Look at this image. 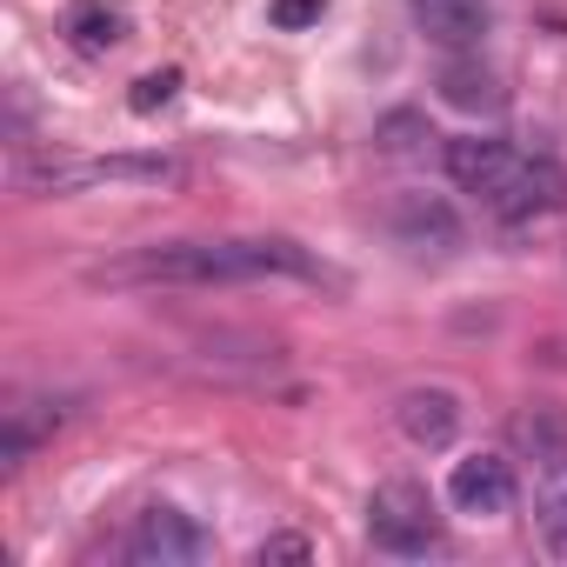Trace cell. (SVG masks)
I'll list each match as a JSON object with an SVG mask.
<instances>
[{
	"mask_svg": "<svg viewBox=\"0 0 567 567\" xmlns=\"http://www.w3.org/2000/svg\"><path fill=\"white\" fill-rule=\"evenodd\" d=\"M240 280H315V288H334V267L280 234H267V240H161V247H134L127 260L94 267V288H240Z\"/></svg>",
	"mask_w": 567,
	"mask_h": 567,
	"instance_id": "6da1fadb",
	"label": "cell"
},
{
	"mask_svg": "<svg viewBox=\"0 0 567 567\" xmlns=\"http://www.w3.org/2000/svg\"><path fill=\"white\" fill-rule=\"evenodd\" d=\"M187 161L174 154H101V161H14V187L28 194H87V187H181Z\"/></svg>",
	"mask_w": 567,
	"mask_h": 567,
	"instance_id": "7a4b0ae2",
	"label": "cell"
},
{
	"mask_svg": "<svg viewBox=\"0 0 567 567\" xmlns=\"http://www.w3.org/2000/svg\"><path fill=\"white\" fill-rule=\"evenodd\" d=\"M368 534H374L381 554H394V560H421V554L441 547V514H434L427 487H414V481H388V487H374V501H368Z\"/></svg>",
	"mask_w": 567,
	"mask_h": 567,
	"instance_id": "3957f363",
	"label": "cell"
},
{
	"mask_svg": "<svg viewBox=\"0 0 567 567\" xmlns=\"http://www.w3.org/2000/svg\"><path fill=\"white\" fill-rule=\"evenodd\" d=\"M127 560L134 567H200L207 560V534L181 507H147L127 527Z\"/></svg>",
	"mask_w": 567,
	"mask_h": 567,
	"instance_id": "277c9868",
	"label": "cell"
},
{
	"mask_svg": "<svg viewBox=\"0 0 567 567\" xmlns=\"http://www.w3.org/2000/svg\"><path fill=\"white\" fill-rule=\"evenodd\" d=\"M501 220H540V214H560L567 207V167L547 161V154H520L514 174L501 181V194L487 200Z\"/></svg>",
	"mask_w": 567,
	"mask_h": 567,
	"instance_id": "5b68a950",
	"label": "cell"
},
{
	"mask_svg": "<svg viewBox=\"0 0 567 567\" xmlns=\"http://www.w3.org/2000/svg\"><path fill=\"white\" fill-rule=\"evenodd\" d=\"M447 501H454V514H474V520L507 514L514 507V467H507V454H467V461H454Z\"/></svg>",
	"mask_w": 567,
	"mask_h": 567,
	"instance_id": "8992f818",
	"label": "cell"
},
{
	"mask_svg": "<svg viewBox=\"0 0 567 567\" xmlns=\"http://www.w3.org/2000/svg\"><path fill=\"white\" fill-rule=\"evenodd\" d=\"M388 234L414 254H454L461 247V214L441 194H401L388 207Z\"/></svg>",
	"mask_w": 567,
	"mask_h": 567,
	"instance_id": "52a82bcc",
	"label": "cell"
},
{
	"mask_svg": "<svg viewBox=\"0 0 567 567\" xmlns=\"http://www.w3.org/2000/svg\"><path fill=\"white\" fill-rule=\"evenodd\" d=\"M447 181L461 187V194H481V200H494L501 194V181L514 174V147L501 141V134H461V141H447Z\"/></svg>",
	"mask_w": 567,
	"mask_h": 567,
	"instance_id": "ba28073f",
	"label": "cell"
},
{
	"mask_svg": "<svg viewBox=\"0 0 567 567\" xmlns=\"http://www.w3.org/2000/svg\"><path fill=\"white\" fill-rule=\"evenodd\" d=\"M408 14H414V28H421L434 48H447V54H474V48L487 41V28H494V8H487V0H408Z\"/></svg>",
	"mask_w": 567,
	"mask_h": 567,
	"instance_id": "9c48e42d",
	"label": "cell"
},
{
	"mask_svg": "<svg viewBox=\"0 0 567 567\" xmlns=\"http://www.w3.org/2000/svg\"><path fill=\"white\" fill-rule=\"evenodd\" d=\"M394 427H401L414 447L441 454V447L461 434V401H454L447 388H408V394L394 401Z\"/></svg>",
	"mask_w": 567,
	"mask_h": 567,
	"instance_id": "30bf717a",
	"label": "cell"
},
{
	"mask_svg": "<svg viewBox=\"0 0 567 567\" xmlns=\"http://www.w3.org/2000/svg\"><path fill=\"white\" fill-rule=\"evenodd\" d=\"M61 421H68V408L48 401V394H21V401H8V408H0V467H21L41 441H54Z\"/></svg>",
	"mask_w": 567,
	"mask_h": 567,
	"instance_id": "8fae6325",
	"label": "cell"
},
{
	"mask_svg": "<svg viewBox=\"0 0 567 567\" xmlns=\"http://www.w3.org/2000/svg\"><path fill=\"white\" fill-rule=\"evenodd\" d=\"M434 87H441V101L461 107V114H501V107H507V87H501V74H494L481 54H454Z\"/></svg>",
	"mask_w": 567,
	"mask_h": 567,
	"instance_id": "7c38bea8",
	"label": "cell"
},
{
	"mask_svg": "<svg viewBox=\"0 0 567 567\" xmlns=\"http://www.w3.org/2000/svg\"><path fill=\"white\" fill-rule=\"evenodd\" d=\"M534 527H540L547 554L567 560V454H547V467L534 481Z\"/></svg>",
	"mask_w": 567,
	"mask_h": 567,
	"instance_id": "4fadbf2b",
	"label": "cell"
},
{
	"mask_svg": "<svg viewBox=\"0 0 567 567\" xmlns=\"http://www.w3.org/2000/svg\"><path fill=\"white\" fill-rule=\"evenodd\" d=\"M68 34H74L81 54H114V48L127 41V14H121V8H101V0H74Z\"/></svg>",
	"mask_w": 567,
	"mask_h": 567,
	"instance_id": "5bb4252c",
	"label": "cell"
},
{
	"mask_svg": "<svg viewBox=\"0 0 567 567\" xmlns=\"http://www.w3.org/2000/svg\"><path fill=\"white\" fill-rule=\"evenodd\" d=\"M427 141H434L427 114H388V121L374 127V147H381V154H394V161H414V154H427Z\"/></svg>",
	"mask_w": 567,
	"mask_h": 567,
	"instance_id": "9a60e30c",
	"label": "cell"
},
{
	"mask_svg": "<svg viewBox=\"0 0 567 567\" xmlns=\"http://www.w3.org/2000/svg\"><path fill=\"white\" fill-rule=\"evenodd\" d=\"M174 87H181V74H174V68L141 74V81H134V94H127V107H134V114H161V107L174 101Z\"/></svg>",
	"mask_w": 567,
	"mask_h": 567,
	"instance_id": "2e32d148",
	"label": "cell"
},
{
	"mask_svg": "<svg viewBox=\"0 0 567 567\" xmlns=\"http://www.w3.org/2000/svg\"><path fill=\"white\" fill-rule=\"evenodd\" d=\"M328 14V0H274V8H267V21L280 28V34H301V28H315Z\"/></svg>",
	"mask_w": 567,
	"mask_h": 567,
	"instance_id": "e0dca14e",
	"label": "cell"
},
{
	"mask_svg": "<svg viewBox=\"0 0 567 567\" xmlns=\"http://www.w3.org/2000/svg\"><path fill=\"white\" fill-rule=\"evenodd\" d=\"M274 560H315V547L301 534H274V540L254 547V567H274Z\"/></svg>",
	"mask_w": 567,
	"mask_h": 567,
	"instance_id": "ac0fdd59",
	"label": "cell"
}]
</instances>
